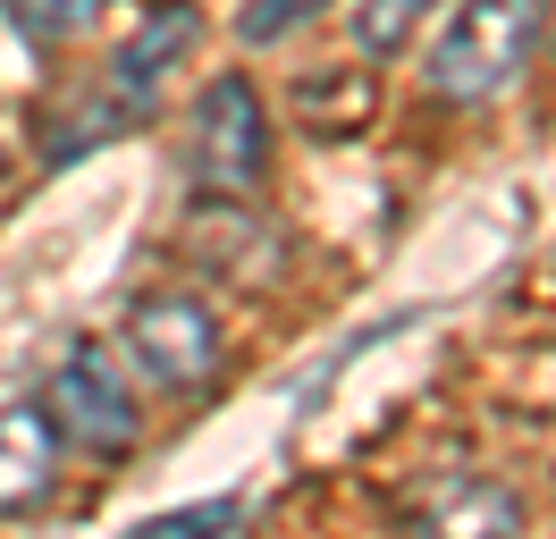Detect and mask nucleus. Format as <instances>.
I'll return each instance as SVG.
<instances>
[{"mask_svg":"<svg viewBox=\"0 0 556 539\" xmlns=\"http://www.w3.org/2000/svg\"><path fill=\"white\" fill-rule=\"evenodd\" d=\"M430 531H522V505L506 498V489H455V498H439L430 514H421Z\"/></svg>","mask_w":556,"mask_h":539,"instance_id":"1a4fd4ad","label":"nucleus"},{"mask_svg":"<svg viewBox=\"0 0 556 539\" xmlns=\"http://www.w3.org/2000/svg\"><path fill=\"white\" fill-rule=\"evenodd\" d=\"M60 489V430L42 404H0V514H35Z\"/></svg>","mask_w":556,"mask_h":539,"instance_id":"423d86ee","label":"nucleus"},{"mask_svg":"<svg viewBox=\"0 0 556 539\" xmlns=\"http://www.w3.org/2000/svg\"><path fill=\"white\" fill-rule=\"evenodd\" d=\"M531 42H540V0H464L421 67V85L439 101H489L522 76Z\"/></svg>","mask_w":556,"mask_h":539,"instance_id":"f257e3e1","label":"nucleus"},{"mask_svg":"<svg viewBox=\"0 0 556 539\" xmlns=\"http://www.w3.org/2000/svg\"><path fill=\"white\" fill-rule=\"evenodd\" d=\"M9 9V26L26 34V42H76V34L102 17V0H0Z\"/></svg>","mask_w":556,"mask_h":539,"instance_id":"9d476101","label":"nucleus"},{"mask_svg":"<svg viewBox=\"0 0 556 539\" xmlns=\"http://www.w3.org/2000/svg\"><path fill=\"white\" fill-rule=\"evenodd\" d=\"M42 413H51V430L68 438V447H85V455H127V447H136V430H143L127 379L110 371V354L93 346V337H76L68 354L51 363Z\"/></svg>","mask_w":556,"mask_h":539,"instance_id":"7ed1b4c3","label":"nucleus"},{"mask_svg":"<svg viewBox=\"0 0 556 539\" xmlns=\"http://www.w3.org/2000/svg\"><path fill=\"white\" fill-rule=\"evenodd\" d=\"M127 354H136V371L152 388L194 397L219 371V321L194 296H143V303H127Z\"/></svg>","mask_w":556,"mask_h":539,"instance_id":"39448f33","label":"nucleus"},{"mask_svg":"<svg viewBox=\"0 0 556 539\" xmlns=\"http://www.w3.org/2000/svg\"><path fill=\"white\" fill-rule=\"evenodd\" d=\"M244 523V505L237 498H211V505H177V514H152L143 531L152 539H194V531H237Z\"/></svg>","mask_w":556,"mask_h":539,"instance_id":"9b49d317","label":"nucleus"},{"mask_svg":"<svg viewBox=\"0 0 556 539\" xmlns=\"http://www.w3.org/2000/svg\"><path fill=\"white\" fill-rule=\"evenodd\" d=\"M194 9L186 0H161L152 17H143L136 34H127V51L110 60V76H102V101L85 110V127L76 135H51V161H76V152H93V143H110V135H127L152 110V93H161V76H169L186 51H194Z\"/></svg>","mask_w":556,"mask_h":539,"instance_id":"f03ea898","label":"nucleus"},{"mask_svg":"<svg viewBox=\"0 0 556 539\" xmlns=\"http://www.w3.org/2000/svg\"><path fill=\"white\" fill-rule=\"evenodd\" d=\"M430 9H439V0H354V51H363V60H396L421 34Z\"/></svg>","mask_w":556,"mask_h":539,"instance_id":"0eeeda50","label":"nucleus"},{"mask_svg":"<svg viewBox=\"0 0 556 539\" xmlns=\"http://www.w3.org/2000/svg\"><path fill=\"white\" fill-rule=\"evenodd\" d=\"M194 177L203 195H262L270 177V110L244 76H211L194 101Z\"/></svg>","mask_w":556,"mask_h":539,"instance_id":"20e7f679","label":"nucleus"},{"mask_svg":"<svg viewBox=\"0 0 556 539\" xmlns=\"http://www.w3.org/2000/svg\"><path fill=\"white\" fill-rule=\"evenodd\" d=\"M295 110H304V127L313 135H354L363 127V118H371V85H363V76H313V85H304V93H295Z\"/></svg>","mask_w":556,"mask_h":539,"instance_id":"6e6552de","label":"nucleus"},{"mask_svg":"<svg viewBox=\"0 0 556 539\" xmlns=\"http://www.w3.org/2000/svg\"><path fill=\"white\" fill-rule=\"evenodd\" d=\"M320 9H329V0H253L237 17V34L244 42H278V34H295L304 17H320Z\"/></svg>","mask_w":556,"mask_h":539,"instance_id":"f8f14e48","label":"nucleus"}]
</instances>
